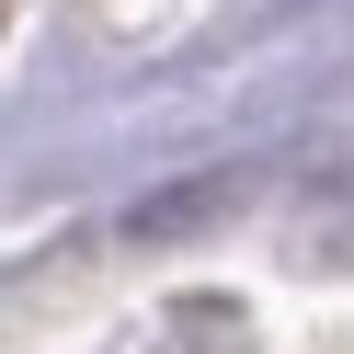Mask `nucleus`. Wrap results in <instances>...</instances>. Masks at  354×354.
Listing matches in <instances>:
<instances>
[]
</instances>
